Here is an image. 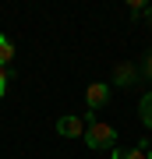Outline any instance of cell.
<instances>
[{
  "label": "cell",
  "mask_w": 152,
  "mask_h": 159,
  "mask_svg": "<svg viewBox=\"0 0 152 159\" xmlns=\"http://www.w3.org/2000/svg\"><path fill=\"white\" fill-rule=\"evenodd\" d=\"M113 142H117V131H113V124L96 120L92 127H85V145H89V148H117Z\"/></svg>",
  "instance_id": "cell-1"
},
{
  "label": "cell",
  "mask_w": 152,
  "mask_h": 159,
  "mask_svg": "<svg viewBox=\"0 0 152 159\" xmlns=\"http://www.w3.org/2000/svg\"><path fill=\"white\" fill-rule=\"evenodd\" d=\"M85 102H89V110L96 113L110 102V85L106 81H92V85H85Z\"/></svg>",
  "instance_id": "cell-2"
},
{
  "label": "cell",
  "mask_w": 152,
  "mask_h": 159,
  "mask_svg": "<svg viewBox=\"0 0 152 159\" xmlns=\"http://www.w3.org/2000/svg\"><path fill=\"white\" fill-rule=\"evenodd\" d=\"M57 134L60 138H85V120L74 117V113H64L57 120Z\"/></svg>",
  "instance_id": "cell-3"
},
{
  "label": "cell",
  "mask_w": 152,
  "mask_h": 159,
  "mask_svg": "<svg viewBox=\"0 0 152 159\" xmlns=\"http://www.w3.org/2000/svg\"><path fill=\"white\" fill-rule=\"evenodd\" d=\"M135 81H138V71L131 67V64H117V71H113V85L127 89V85H135Z\"/></svg>",
  "instance_id": "cell-4"
},
{
  "label": "cell",
  "mask_w": 152,
  "mask_h": 159,
  "mask_svg": "<svg viewBox=\"0 0 152 159\" xmlns=\"http://www.w3.org/2000/svg\"><path fill=\"white\" fill-rule=\"evenodd\" d=\"M138 113H141V124L152 131V92H145V96H141V102H138Z\"/></svg>",
  "instance_id": "cell-5"
},
{
  "label": "cell",
  "mask_w": 152,
  "mask_h": 159,
  "mask_svg": "<svg viewBox=\"0 0 152 159\" xmlns=\"http://www.w3.org/2000/svg\"><path fill=\"white\" fill-rule=\"evenodd\" d=\"M11 60H14V43L0 35V67H11Z\"/></svg>",
  "instance_id": "cell-6"
},
{
  "label": "cell",
  "mask_w": 152,
  "mask_h": 159,
  "mask_svg": "<svg viewBox=\"0 0 152 159\" xmlns=\"http://www.w3.org/2000/svg\"><path fill=\"white\" fill-rule=\"evenodd\" d=\"M145 11H149V4H145V0H131V4H127V14H131V21H138V18L145 14Z\"/></svg>",
  "instance_id": "cell-7"
},
{
  "label": "cell",
  "mask_w": 152,
  "mask_h": 159,
  "mask_svg": "<svg viewBox=\"0 0 152 159\" xmlns=\"http://www.w3.org/2000/svg\"><path fill=\"white\" fill-rule=\"evenodd\" d=\"M113 159H145L141 148H113Z\"/></svg>",
  "instance_id": "cell-8"
},
{
  "label": "cell",
  "mask_w": 152,
  "mask_h": 159,
  "mask_svg": "<svg viewBox=\"0 0 152 159\" xmlns=\"http://www.w3.org/2000/svg\"><path fill=\"white\" fill-rule=\"evenodd\" d=\"M14 78V67H0V99H4V92H7V81Z\"/></svg>",
  "instance_id": "cell-9"
},
{
  "label": "cell",
  "mask_w": 152,
  "mask_h": 159,
  "mask_svg": "<svg viewBox=\"0 0 152 159\" xmlns=\"http://www.w3.org/2000/svg\"><path fill=\"white\" fill-rule=\"evenodd\" d=\"M141 71H145V78H149V81H152V50H149V53H145V64H141Z\"/></svg>",
  "instance_id": "cell-10"
},
{
  "label": "cell",
  "mask_w": 152,
  "mask_h": 159,
  "mask_svg": "<svg viewBox=\"0 0 152 159\" xmlns=\"http://www.w3.org/2000/svg\"><path fill=\"white\" fill-rule=\"evenodd\" d=\"M145 21H149V29H152V4H149V11H145Z\"/></svg>",
  "instance_id": "cell-11"
},
{
  "label": "cell",
  "mask_w": 152,
  "mask_h": 159,
  "mask_svg": "<svg viewBox=\"0 0 152 159\" xmlns=\"http://www.w3.org/2000/svg\"><path fill=\"white\" fill-rule=\"evenodd\" d=\"M145 159H152V148H149V152H145Z\"/></svg>",
  "instance_id": "cell-12"
}]
</instances>
